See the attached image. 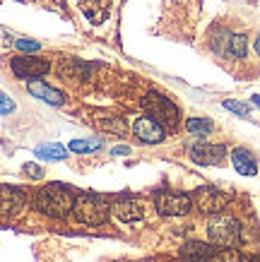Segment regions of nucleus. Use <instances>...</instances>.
Wrapping results in <instances>:
<instances>
[{
    "label": "nucleus",
    "instance_id": "obj_1",
    "mask_svg": "<svg viewBox=\"0 0 260 262\" xmlns=\"http://www.w3.org/2000/svg\"><path fill=\"white\" fill-rule=\"evenodd\" d=\"M75 198L70 188H65L61 183H51L46 188H41L36 192V207L46 216L53 219H63V216L72 214V207H75Z\"/></svg>",
    "mask_w": 260,
    "mask_h": 262
},
{
    "label": "nucleus",
    "instance_id": "obj_2",
    "mask_svg": "<svg viewBox=\"0 0 260 262\" xmlns=\"http://www.w3.org/2000/svg\"><path fill=\"white\" fill-rule=\"evenodd\" d=\"M207 238L217 248H236L241 243V224L231 214H217L207 224Z\"/></svg>",
    "mask_w": 260,
    "mask_h": 262
},
{
    "label": "nucleus",
    "instance_id": "obj_3",
    "mask_svg": "<svg viewBox=\"0 0 260 262\" xmlns=\"http://www.w3.org/2000/svg\"><path fill=\"white\" fill-rule=\"evenodd\" d=\"M140 103H142V108H145V113L152 116L154 120H159L164 127H176L181 123V111H178V106H176L171 99L157 94V92L145 94Z\"/></svg>",
    "mask_w": 260,
    "mask_h": 262
},
{
    "label": "nucleus",
    "instance_id": "obj_4",
    "mask_svg": "<svg viewBox=\"0 0 260 262\" xmlns=\"http://www.w3.org/2000/svg\"><path fill=\"white\" fill-rule=\"evenodd\" d=\"M72 214L79 224L87 226H99L109 219V207L104 205L99 198L94 195H77L75 198V207H72Z\"/></svg>",
    "mask_w": 260,
    "mask_h": 262
},
{
    "label": "nucleus",
    "instance_id": "obj_5",
    "mask_svg": "<svg viewBox=\"0 0 260 262\" xmlns=\"http://www.w3.org/2000/svg\"><path fill=\"white\" fill-rule=\"evenodd\" d=\"M193 202H195V207L203 214H219L222 209L229 205V195L222 192L219 188L205 185V188H197L193 192Z\"/></svg>",
    "mask_w": 260,
    "mask_h": 262
},
{
    "label": "nucleus",
    "instance_id": "obj_6",
    "mask_svg": "<svg viewBox=\"0 0 260 262\" xmlns=\"http://www.w3.org/2000/svg\"><path fill=\"white\" fill-rule=\"evenodd\" d=\"M154 205L162 216H186L193 207V200L183 192H159Z\"/></svg>",
    "mask_w": 260,
    "mask_h": 262
},
{
    "label": "nucleus",
    "instance_id": "obj_7",
    "mask_svg": "<svg viewBox=\"0 0 260 262\" xmlns=\"http://www.w3.org/2000/svg\"><path fill=\"white\" fill-rule=\"evenodd\" d=\"M10 68L15 72V77H19V80H36V77H41V75H46L51 70V63H48L46 58L17 56V58H12Z\"/></svg>",
    "mask_w": 260,
    "mask_h": 262
},
{
    "label": "nucleus",
    "instance_id": "obj_8",
    "mask_svg": "<svg viewBox=\"0 0 260 262\" xmlns=\"http://www.w3.org/2000/svg\"><path fill=\"white\" fill-rule=\"evenodd\" d=\"M133 135L140 140L142 144H159L164 142L166 137V127L159 123V120H154L152 116H140V118L133 123Z\"/></svg>",
    "mask_w": 260,
    "mask_h": 262
},
{
    "label": "nucleus",
    "instance_id": "obj_9",
    "mask_svg": "<svg viewBox=\"0 0 260 262\" xmlns=\"http://www.w3.org/2000/svg\"><path fill=\"white\" fill-rule=\"evenodd\" d=\"M227 157V149L222 144H210V142H197L195 147H190V159L200 164V166H214L222 164Z\"/></svg>",
    "mask_w": 260,
    "mask_h": 262
},
{
    "label": "nucleus",
    "instance_id": "obj_10",
    "mask_svg": "<svg viewBox=\"0 0 260 262\" xmlns=\"http://www.w3.org/2000/svg\"><path fill=\"white\" fill-rule=\"evenodd\" d=\"M24 195L19 188L12 185H0V216H15L22 212Z\"/></svg>",
    "mask_w": 260,
    "mask_h": 262
},
{
    "label": "nucleus",
    "instance_id": "obj_11",
    "mask_svg": "<svg viewBox=\"0 0 260 262\" xmlns=\"http://www.w3.org/2000/svg\"><path fill=\"white\" fill-rule=\"evenodd\" d=\"M212 255H214V246L212 243H203V241H188L178 250V257L183 262H207Z\"/></svg>",
    "mask_w": 260,
    "mask_h": 262
},
{
    "label": "nucleus",
    "instance_id": "obj_12",
    "mask_svg": "<svg viewBox=\"0 0 260 262\" xmlns=\"http://www.w3.org/2000/svg\"><path fill=\"white\" fill-rule=\"evenodd\" d=\"M113 214H116V219H121V222H140L142 219V205L137 202V200L133 198H121L113 202Z\"/></svg>",
    "mask_w": 260,
    "mask_h": 262
},
{
    "label": "nucleus",
    "instance_id": "obj_13",
    "mask_svg": "<svg viewBox=\"0 0 260 262\" xmlns=\"http://www.w3.org/2000/svg\"><path fill=\"white\" fill-rule=\"evenodd\" d=\"M27 89H29V94H32L34 99H41V101H46V103H53V106H63L65 103L63 92L48 87L46 82H41V80H32L27 84Z\"/></svg>",
    "mask_w": 260,
    "mask_h": 262
},
{
    "label": "nucleus",
    "instance_id": "obj_14",
    "mask_svg": "<svg viewBox=\"0 0 260 262\" xmlns=\"http://www.w3.org/2000/svg\"><path fill=\"white\" fill-rule=\"evenodd\" d=\"M111 5H113V0H79V8H82L85 17L94 24H102L109 17Z\"/></svg>",
    "mask_w": 260,
    "mask_h": 262
},
{
    "label": "nucleus",
    "instance_id": "obj_15",
    "mask_svg": "<svg viewBox=\"0 0 260 262\" xmlns=\"http://www.w3.org/2000/svg\"><path fill=\"white\" fill-rule=\"evenodd\" d=\"M231 164H234V168H236L241 176H255L258 173V164H255V159H253V154L248 149H244V147H238V149L231 151Z\"/></svg>",
    "mask_w": 260,
    "mask_h": 262
},
{
    "label": "nucleus",
    "instance_id": "obj_16",
    "mask_svg": "<svg viewBox=\"0 0 260 262\" xmlns=\"http://www.w3.org/2000/svg\"><path fill=\"white\" fill-rule=\"evenodd\" d=\"M92 72V65L89 63H82L77 58H65L61 63V75L65 80H87Z\"/></svg>",
    "mask_w": 260,
    "mask_h": 262
},
{
    "label": "nucleus",
    "instance_id": "obj_17",
    "mask_svg": "<svg viewBox=\"0 0 260 262\" xmlns=\"http://www.w3.org/2000/svg\"><path fill=\"white\" fill-rule=\"evenodd\" d=\"M34 157H41V159H51V161H63L68 157V149L61 147V144H39L34 149Z\"/></svg>",
    "mask_w": 260,
    "mask_h": 262
},
{
    "label": "nucleus",
    "instance_id": "obj_18",
    "mask_svg": "<svg viewBox=\"0 0 260 262\" xmlns=\"http://www.w3.org/2000/svg\"><path fill=\"white\" fill-rule=\"evenodd\" d=\"M207 262H253V260L241 250H236V248H222L219 253H214Z\"/></svg>",
    "mask_w": 260,
    "mask_h": 262
},
{
    "label": "nucleus",
    "instance_id": "obj_19",
    "mask_svg": "<svg viewBox=\"0 0 260 262\" xmlns=\"http://www.w3.org/2000/svg\"><path fill=\"white\" fill-rule=\"evenodd\" d=\"M227 53L231 58H246L248 56V39H246L244 34H231Z\"/></svg>",
    "mask_w": 260,
    "mask_h": 262
},
{
    "label": "nucleus",
    "instance_id": "obj_20",
    "mask_svg": "<svg viewBox=\"0 0 260 262\" xmlns=\"http://www.w3.org/2000/svg\"><path fill=\"white\" fill-rule=\"evenodd\" d=\"M212 120H207V118H188L186 120V130L188 133H193V135L197 137H205L212 133Z\"/></svg>",
    "mask_w": 260,
    "mask_h": 262
},
{
    "label": "nucleus",
    "instance_id": "obj_21",
    "mask_svg": "<svg viewBox=\"0 0 260 262\" xmlns=\"http://www.w3.org/2000/svg\"><path fill=\"white\" fill-rule=\"evenodd\" d=\"M102 147H104L102 140H72L70 142V151H75V154H87V151L102 149Z\"/></svg>",
    "mask_w": 260,
    "mask_h": 262
},
{
    "label": "nucleus",
    "instance_id": "obj_22",
    "mask_svg": "<svg viewBox=\"0 0 260 262\" xmlns=\"http://www.w3.org/2000/svg\"><path fill=\"white\" fill-rule=\"evenodd\" d=\"M104 130H111V133H116V135H123L126 133V125H123V120L118 116H104V118L96 120Z\"/></svg>",
    "mask_w": 260,
    "mask_h": 262
},
{
    "label": "nucleus",
    "instance_id": "obj_23",
    "mask_svg": "<svg viewBox=\"0 0 260 262\" xmlns=\"http://www.w3.org/2000/svg\"><path fill=\"white\" fill-rule=\"evenodd\" d=\"M229 39H231V34H229L227 29H217V32H214V39H212V48L217 53H227Z\"/></svg>",
    "mask_w": 260,
    "mask_h": 262
},
{
    "label": "nucleus",
    "instance_id": "obj_24",
    "mask_svg": "<svg viewBox=\"0 0 260 262\" xmlns=\"http://www.w3.org/2000/svg\"><path fill=\"white\" fill-rule=\"evenodd\" d=\"M224 108H227V111H231V113H236V116H241V118H246V116L251 113V108H248L246 103L231 101V99H227V101H224Z\"/></svg>",
    "mask_w": 260,
    "mask_h": 262
},
{
    "label": "nucleus",
    "instance_id": "obj_25",
    "mask_svg": "<svg viewBox=\"0 0 260 262\" xmlns=\"http://www.w3.org/2000/svg\"><path fill=\"white\" fill-rule=\"evenodd\" d=\"M15 46L19 48V51H24V53H34V51H39L41 43L39 41H32V39H17Z\"/></svg>",
    "mask_w": 260,
    "mask_h": 262
},
{
    "label": "nucleus",
    "instance_id": "obj_26",
    "mask_svg": "<svg viewBox=\"0 0 260 262\" xmlns=\"http://www.w3.org/2000/svg\"><path fill=\"white\" fill-rule=\"evenodd\" d=\"M12 111H15V101H12L5 92H0V113L8 116V113H12Z\"/></svg>",
    "mask_w": 260,
    "mask_h": 262
},
{
    "label": "nucleus",
    "instance_id": "obj_27",
    "mask_svg": "<svg viewBox=\"0 0 260 262\" xmlns=\"http://www.w3.org/2000/svg\"><path fill=\"white\" fill-rule=\"evenodd\" d=\"M22 171L29 176V178H41V176H44V168H41L39 164H24Z\"/></svg>",
    "mask_w": 260,
    "mask_h": 262
},
{
    "label": "nucleus",
    "instance_id": "obj_28",
    "mask_svg": "<svg viewBox=\"0 0 260 262\" xmlns=\"http://www.w3.org/2000/svg\"><path fill=\"white\" fill-rule=\"evenodd\" d=\"M126 154H130V147H113L111 149V157H126Z\"/></svg>",
    "mask_w": 260,
    "mask_h": 262
},
{
    "label": "nucleus",
    "instance_id": "obj_29",
    "mask_svg": "<svg viewBox=\"0 0 260 262\" xmlns=\"http://www.w3.org/2000/svg\"><path fill=\"white\" fill-rule=\"evenodd\" d=\"M255 51H258V56H260V34H258V39H255Z\"/></svg>",
    "mask_w": 260,
    "mask_h": 262
},
{
    "label": "nucleus",
    "instance_id": "obj_30",
    "mask_svg": "<svg viewBox=\"0 0 260 262\" xmlns=\"http://www.w3.org/2000/svg\"><path fill=\"white\" fill-rule=\"evenodd\" d=\"M253 262H260V255H258V260H253Z\"/></svg>",
    "mask_w": 260,
    "mask_h": 262
}]
</instances>
